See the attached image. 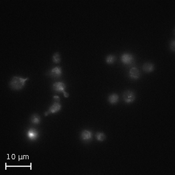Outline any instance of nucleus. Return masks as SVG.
<instances>
[{"label":"nucleus","instance_id":"3","mask_svg":"<svg viewBox=\"0 0 175 175\" xmlns=\"http://www.w3.org/2000/svg\"><path fill=\"white\" fill-rule=\"evenodd\" d=\"M124 101L126 103H131L133 102L136 99V95L131 91H127L124 92L123 96Z\"/></svg>","mask_w":175,"mask_h":175},{"label":"nucleus","instance_id":"17","mask_svg":"<svg viewBox=\"0 0 175 175\" xmlns=\"http://www.w3.org/2000/svg\"><path fill=\"white\" fill-rule=\"evenodd\" d=\"M53 99H54V100H55V102H59L60 100V97L58 96H54Z\"/></svg>","mask_w":175,"mask_h":175},{"label":"nucleus","instance_id":"2","mask_svg":"<svg viewBox=\"0 0 175 175\" xmlns=\"http://www.w3.org/2000/svg\"><path fill=\"white\" fill-rule=\"evenodd\" d=\"M66 85L63 82H57L53 84V88L54 91L56 92H63L64 93V95L66 98H68L69 96V94L65 91L66 89Z\"/></svg>","mask_w":175,"mask_h":175},{"label":"nucleus","instance_id":"1","mask_svg":"<svg viewBox=\"0 0 175 175\" xmlns=\"http://www.w3.org/2000/svg\"><path fill=\"white\" fill-rule=\"evenodd\" d=\"M29 78H23L21 77H14L10 82V86L14 90H20L24 88L25 82Z\"/></svg>","mask_w":175,"mask_h":175},{"label":"nucleus","instance_id":"4","mask_svg":"<svg viewBox=\"0 0 175 175\" xmlns=\"http://www.w3.org/2000/svg\"><path fill=\"white\" fill-rule=\"evenodd\" d=\"M121 61L125 64L131 65L134 62V57L131 54L124 53L122 55Z\"/></svg>","mask_w":175,"mask_h":175},{"label":"nucleus","instance_id":"10","mask_svg":"<svg viewBox=\"0 0 175 175\" xmlns=\"http://www.w3.org/2000/svg\"><path fill=\"white\" fill-rule=\"evenodd\" d=\"M119 97L116 93H112L109 96L108 100L110 104H114L119 102Z\"/></svg>","mask_w":175,"mask_h":175},{"label":"nucleus","instance_id":"7","mask_svg":"<svg viewBox=\"0 0 175 175\" xmlns=\"http://www.w3.org/2000/svg\"><path fill=\"white\" fill-rule=\"evenodd\" d=\"M62 74V71L60 67L57 66L55 67H54L51 69L50 71V75L51 77L54 78H59L61 77Z\"/></svg>","mask_w":175,"mask_h":175},{"label":"nucleus","instance_id":"12","mask_svg":"<svg viewBox=\"0 0 175 175\" xmlns=\"http://www.w3.org/2000/svg\"><path fill=\"white\" fill-rule=\"evenodd\" d=\"M31 123L34 125H39L41 122V118L37 114H33L30 118Z\"/></svg>","mask_w":175,"mask_h":175},{"label":"nucleus","instance_id":"14","mask_svg":"<svg viewBox=\"0 0 175 175\" xmlns=\"http://www.w3.org/2000/svg\"><path fill=\"white\" fill-rule=\"evenodd\" d=\"M53 61L54 63L58 64L61 61V57H60V54H59V53H55L54 54L53 56Z\"/></svg>","mask_w":175,"mask_h":175},{"label":"nucleus","instance_id":"5","mask_svg":"<svg viewBox=\"0 0 175 175\" xmlns=\"http://www.w3.org/2000/svg\"><path fill=\"white\" fill-rule=\"evenodd\" d=\"M26 136L29 140L34 141L37 139L39 137V132L35 129L30 128L27 131Z\"/></svg>","mask_w":175,"mask_h":175},{"label":"nucleus","instance_id":"8","mask_svg":"<svg viewBox=\"0 0 175 175\" xmlns=\"http://www.w3.org/2000/svg\"><path fill=\"white\" fill-rule=\"evenodd\" d=\"M61 108H62V105L59 102H54L53 104L49 108L48 113H55L58 111H60L61 110Z\"/></svg>","mask_w":175,"mask_h":175},{"label":"nucleus","instance_id":"6","mask_svg":"<svg viewBox=\"0 0 175 175\" xmlns=\"http://www.w3.org/2000/svg\"><path fill=\"white\" fill-rule=\"evenodd\" d=\"M81 138L83 141L89 142L92 140V133L89 130H84L81 133Z\"/></svg>","mask_w":175,"mask_h":175},{"label":"nucleus","instance_id":"11","mask_svg":"<svg viewBox=\"0 0 175 175\" xmlns=\"http://www.w3.org/2000/svg\"><path fill=\"white\" fill-rule=\"evenodd\" d=\"M154 65L151 63H146L142 66L143 70L146 73H150L154 70Z\"/></svg>","mask_w":175,"mask_h":175},{"label":"nucleus","instance_id":"16","mask_svg":"<svg viewBox=\"0 0 175 175\" xmlns=\"http://www.w3.org/2000/svg\"><path fill=\"white\" fill-rule=\"evenodd\" d=\"M170 48L173 51L174 50V40H172V42H171V43H170Z\"/></svg>","mask_w":175,"mask_h":175},{"label":"nucleus","instance_id":"13","mask_svg":"<svg viewBox=\"0 0 175 175\" xmlns=\"http://www.w3.org/2000/svg\"><path fill=\"white\" fill-rule=\"evenodd\" d=\"M116 57L114 55H108L106 58V62L109 64H111L116 61Z\"/></svg>","mask_w":175,"mask_h":175},{"label":"nucleus","instance_id":"15","mask_svg":"<svg viewBox=\"0 0 175 175\" xmlns=\"http://www.w3.org/2000/svg\"><path fill=\"white\" fill-rule=\"evenodd\" d=\"M97 140L99 141H103L105 140L106 138V136L103 133H101V132H98L97 133L96 135Z\"/></svg>","mask_w":175,"mask_h":175},{"label":"nucleus","instance_id":"9","mask_svg":"<svg viewBox=\"0 0 175 175\" xmlns=\"http://www.w3.org/2000/svg\"><path fill=\"white\" fill-rule=\"evenodd\" d=\"M129 75L131 78L134 80H137L140 77V73L137 68L133 67L130 70Z\"/></svg>","mask_w":175,"mask_h":175}]
</instances>
